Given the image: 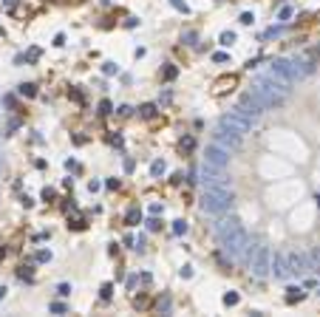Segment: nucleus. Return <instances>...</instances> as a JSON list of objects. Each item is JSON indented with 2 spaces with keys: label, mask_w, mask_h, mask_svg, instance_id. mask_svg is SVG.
Wrapping results in <instances>:
<instances>
[{
  "label": "nucleus",
  "mask_w": 320,
  "mask_h": 317,
  "mask_svg": "<svg viewBox=\"0 0 320 317\" xmlns=\"http://www.w3.org/2000/svg\"><path fill=\"white\" fill-rule=\"evenodd\" d=\"M289 82L284 79H278L275 74H263V77L255 79V85H252V96L261 102L263 108H278V105H284L286 96H289Z\"/></svg>",
  "instance_id": "nucleus-1"
},
{
  "label": "nucleus",
  "mask_w": 320,
  "mask_h": 317,
  "mask_svg": "<svg viewBox=\"0 0 320 317\" xmlns=\"http://www.w3.org/2000/svg\"><path fill=\"white\" fill-rule=\"evenodd\" d=\"M136 221H139V209H130L128 213V224H136Z\"/></svg>",
  "instance_id": "nucleus-23"
},
{
  "label": "nucleus",
  "mask_w": 320,
  "mask_h": 317,
  "mask_svg": "<svg viewBox=\"0 0 320 317\" xmlns=\"http://www.w3.org/2000/svg\"><path fill=\"white\" fill-rule=\"evenodd\" d=\"M139 111H142V116H145V119H150V116H156V105H142Z\"/></svg>",
  "instance_id": "nucleus-18"
},
{
  "label": "nucleus",
  "mask_w": 320,
  "mask_h": 317,
  "mask_svg": "<svg viewBox=\"0 0 320 317\" xmlns=\"http://www.w3.org/2000/svg\"><path fill=\"white\" fill-rule=\"evenodd\" d=\"M20 94L23 96H34L37 91H34V85H31V82H23V85H20Z\"/></svg>",
  "instance_id": "nucleus-16"
},
{
  "label": "nucleus",
  "mask_w": 320,
  "mask_h": 317,
  "mask_svg": "<svg viewBox=\"0 0 320 317\" xmlns=\"http://www.w3.org/2000/svg\"><path fill=\"white\" fill-rule=\"evenodd\" d=\"M289 63H292V71H295V77H298V79L309 77V74L314 71V65L309 63L306 57H289Z\"/></svg>",
  "instance_id": "nucleus-11"
},
{
  "label": "nucleus",
  "mask_w": 320,
  "mask_h": 317,
  "mask_svg": "<svg viewBox=\"0 0 320 317\" xmlns=\"http://www.w3.org/2000/svg\"><path fill=\"white\" fill-rule=\"evenodd\" d=\"M218 43H221V45H230V43H235V34H233V31H224V34L218 37Z\"/></svg>",
  "instance_id": "nucleus-15"
},
{
  "label": "nucleus",
  "mask_w": 320,
  "mask_h": 317,
  "mask_svg": "<svg viewBox=\"0 0 320 317\" xmlns=\"http://www.w3.org/2000/svg\"><path fill=\"white\" fill-rule=\"evenodd\" d=\"M269 71L275 74L278 79H284V82H289V85L295 82V79H298V77H295V71H292V63H289V60H272Z\"/></svg>",
  "instance_id": "nucleus-8"
},
{
  "label": "nucleus",
  "mask_w": 320,
  "mask_h": 317,
  "mask_svg": "<svg viewBox=\"0 0 320 317\" xmlns=\"http://www.w3.org/2000/svg\"><path fill=\"white\" fill-rule=\"evenodd\" d=\"M57 292H60V295H71V286H68V283H60V286H57Z\"/></svg>",
  "instance_id": "nucleus-21"
},
{
  "label": "nucleus",
  "mask_w": 320,
  "mask_h": 317,
  "mask_svg": "<svg viewBox=\"0 0 320 317\" xmlns=\"http://www.w3.org/2000/svg\"><path fill=\"white\" fill-rule=\"evenodd\" d=\"M3 297H6V286H0V300H3Z\"/></svg>",
  "instance_id": "nucleus-33"
},
{
  "label": "nucleus",
  "mask_w": 320,
  "mask_h": 317,
  "mask_svg": "<svg viewBox=\"0 0 320 317\" xmlns=\"http://www.w3.org/2000/svg\"><path fill=\"white\" fill-rule=\"evenodd\" d=\"M300 297H303V292H300V289L295 286V289H289V295H286V300H289V303H295V300H300Z\"/></svg>",
  "instance_id": "nucleus-17"
},
{
  "label": "nucleus",
  "mask_w": 320,
  "mask_h": 317,
  "mask_svg": "<svg viewBox=\"0 0 320 317\" xmlns=\"http://www.w3.org/2000/svg\"><path fill=\"white\" fill-rule=\"evenodd\" d=\"M178 275H181V278H193V267H185Z\"/></svg>",
  "instance_id": "nucleus-28"
},
{
  "label": "nucleus",
  "mask_w": 320,
  "mask_h": 317,
  "mask_svg": "<svg viewBox=\"0 0 320 317\" xmlns=\"http://www.w3.org/2000/svg\"><path fill=\"white\" fill-rule=\"evenodd\" d=\"M227 119H230V122L235 125V128H241L244 133H247V130H252V125H255V119H252V116H247V114H244V111H238V108H235L233 114L227 116Z\"/></svg>",
  "instance_id": "nucleus-12"
},
{
  "label": "nucleus",
  "mask_w": 320,
  "mask_h": 317,
  "mask_svg": "<svg viewBox=\"0 0 320 317\" xmlns=\"http://www.w3.org/2000/svg\"><path fill=\"white\" fill-rule=\"evenodd\" d=\"M159 227H162V224H159L156 218H150V221H148V230H159Z\"/></svg>",
  "instance_id": "nucleus-29"
},
{
  "label": "nucleus",
  "mask_w": 320,
  "mask_h": 317,
  "mask_svg": "<svg viewBox=\"0 0 320 317\" xmlns=\"http://www.w3.org/2000/svg\"><path fill=\"white\" fill-rule=\"evenodd\" d=\"M289 17H292V9L284 6V9H281V20H289Z\"/></svg>",
  "instance_id": "nucleus-24"
},
{
  "label": "nucleus",
  "mask_w": 320,
  "mask_h": 317,
  "mask_svg": "<svg viewBox=\"0 0 320 317\" xmlns=\"http://www.w3.org/2000/svg\"><path fill=\"white\" fill-rule=\"evenodd\" d=\"M309 269H312L314 275H320V246L309 249Z\"/></svg>",
  "instance_id": "nucleus-13"
},
{
  "label": "nucleus",
  "mask_w": 320,
  "mask_h": 317,
  "mask_svg": "<svg viewBox=\"0 0 320 317\" xmlns=\"http://www.w3.org/2000/svg\"><path fill=\"white\" fill-rule=\"evenodd\" d=\"M269 263H272L269 246H255V252L249 258V272L255 275V278H266L269 275Z\"/></svg>",
  "instance_id": "nucleus-4"
},
{
  "label": "nucleus",
  "mask_w": 320,
  "mask_h": 317,
  "mask_svg": "<svg viewBox=\"0 0 320 317\" xmlns=\"http://www.w3.org/2000/svg\"><path fill=\"white\" fill-rule=\"evenodd\" d=\"M201 207L204 213H213V216H221L233 207V193L227 187H204V195H201Z\"/></svg>",
  "instance_id": "nucleus-2"
},
{
  "label": "nucleus",
  "mask_w": 320,
  "mask_h": 317,
  "mask_svg": "<svg viewBox=\"0 0 320 317\" xmlns=\"http://www.w3.org/2000/svg\"><path fill=\"white\" fill-rule=\"evenodd\" d=\"M241 136H244V130L235 128L227 116H224L218 122V128H215V142L224 144V147H238V144H241Z\"/></svg>",
  "instance_id": "nucleus-3"
},
{
  "label": "nucleus",
  "mask_w": 320,
  "mask_h": 317,
  "mask_svg": "<svg viewBox=\"0 0 320 317\" xmlns=\"http://www.w3.org/2000/svg\"><path fill=\"white\" fill-rule=\"evenodd\" d=\"M199 176H201L199 181H204V187H224V184H227L224 167H213V165H207V162H204V167H201Z\"/></svg>",
  "instance_id": "nucleus-6"
},
{
  "label": "nucleus",
  "mask_w": 320,
  "mask_h": 317,
  "mask_svg": "<svg viewBox=\"0 0 320 317\" xmlns=\"http://www.w3.org/2000/svg\"><path fill=\"white\" fill-rule=\"evenodd\" d=\"M51 311H57V314H60V311H65V306H63V303H51Z\"/></svg>",
  "instance_id": "nucleus-30"
},
{
  "label": "nucleus",
  "mask_w": 320,
  "mask_h": 317,
  "mask_svg": "<svg viewBox=\"0 0 320 317\" xmlns=\"http://www.w3.org/2000/svg\"><path fill=\"white\" fill-rule=\"evenodd\" d=\"M164 170H167V165H164V162H153V165H150V173H153V176H162Z\"/></svg>",
  "instance_id": "nucleus-14"
},
{
  "label": "nucleus",
  "mask_w": 320,
  "mask_h": 317,
  "mask_svg": "<svg viewBox=\"0 0 320 317\" xmlns=\"http://www.w3.org/2000/svg\"><path fill=\"white\" fill-rule=\"evenodd\" d=\"M173 232H176V235L187 232V224H185V221H173Z\"/></svg>",
  "instance_id": "nucleus-19"
},
{
  "label": "nucleus",
  "mask_w": 320,
  "mask_h": 317,
  "mask_svg": "<svg viewBox=\"0 0 320 317\" xmlns=\"http://www.w3.org/2000/svg\"><path fill=\"white\" fill-rule=\"evenodd\" d=\"M105 74H116V65L114 63H105V68H102Z\"/></svg>",
  "instance_id": "nucleus-27"
},
{
  "label": "nucleus",
  "mask_w": 320,
  "mask_h": 317,
  "mask_svg": "<svg viewBox=\"0 0 320 317\" xmlns=\"http://www.w3.org/2000/svg\"><path fill=\"white\" fill-rule=\"evenodd\" d=\"M204 162L213 167H227L230 165V147H224V144L218 142H210L204 150Z\"/></svg>",
  "instance_id": "nucleus-5"
},
{
  "label": "nucleus",
  "mask_w": 320,
  "mask_h": 317,
  "mask_svg": "<svg viewBox=\"0 0 320 317\" xmlns=\"http://www.w3.org/2000/svg\"><path fill=\"white\" fill-rule=\"evenodd\" d=\"M170 3H173V6L178 9V12H185V15H187V6H185V3H181V0H170Z\"/></svg>",
  "instance_id": "nucleus-25"
},
{
  "label": "nucleus",
  "mask_w": 320,
  "mask_h": 317,
  "mask_svg": "<svg viewBox=\"0 0 320 317\" xmlns=\"http://www.w3.org/2000/svg\"><path fill=\"white\" fill-rule=\"evenodd\" d=\"M224 303H227V306H235V303H238V295H235V292H230V295H224Z\"/></svg>",
  "instance_id": "nucleus-20"
},
{
  "label": "nucleus",
  "mask_w": 320,
  "mask_h": 317,
  "mask_svg": "<svg viewBox=\"0 0 320 317\" xmlns=\"http://www.w3.org/2000/svg\"><path fill=\"white\" fill-rule=\"evenodd\" d=\"M213 60H215V63H227V54H221V51H218V54H213Z\"/></svg>",
  "instance_id": "nucleus-26"
},
{
  "label": "nucleus",
  "mask_w": 320,
  "mask_h": 317,
  "mask_svg": "<svg viewBox=\"0 0 320 317\" xmlns=\"http://www.w3.org/2000/svg\"><path fill=\"white\" fill-rule=\"evenodd\" d=\"M238 111H244V114H247V116H252V119H258V116H261V114H263V111H266V108H263L261 102H258L255 96H252V91H249V94H244V96H241V102H238Z\"/></svg>",
  "instance_id": "nucleus-9"
},
{
  "label": "nucleus",
  "mask_w": 320,
  "mask_h": 317,
  "mask_svg": "<svg viewBox=\"0 0 320 317\" xmlns=\"http://www.w3.org/2000/svg\"><path fill=\"white\" fill-rule=\"evenodd\" d=\"M37 260H51V252H45V249H43V252L37 255Z\"/></svg>",
  "instance_id": "nucleus-32"
},
{
  "label": "nucleus",
  "mask_w": 320,
  "mask_h": 317,
  "mask_svg": "<svg viewBox=\"0 0 320 317\" xmlns=\"http://www.w3.org/2000/svg\"><path fill=\"white\" fill-rule=\"evenodd\" d=\"M269 272L275 275L278 281H286V278H292V269H289V260L284 258L281 252L272 255V263H269Z\"/></svg>",
  "instance_id": "nucleus-10"
},
{
  "label": "nucleus",
  "mask_w": 320,
  "mask_h": 317,
  "mask_svg": "<svg viewBox=\"0 0 320 317\" xmlns=\"http://www.w3.org/2000/svg\"><path fill=\"white\" fill-rule=\"evenodd\" d=\"M286 260H289L292 275H306V272H312V269H309V252H300V249H295V252L286 255Z\"/></svg>",
  "instance_id": "nucleus-7"
},
{
  "label": "nucleus",
  "mask_w": 320,
  "mask_h": 317,
  "mask_svg": "<svg viewBox=\"0 0 320 317\" xmlns=\"http://www.w3.org/2000/svg\"><path fill=\"white\" fill-rule=\"evenodd\" d=\"M252 20H255V17H252V12H244V15H241V23H244V26H249Z\"/></svg>",
  "instance_id": "nucleus-22"
},
{
  "label": "nucleus",
  "mask_w": 320,
  "mask_h": 317,
  "mask_svg": "<svg viewBox=\"0 0 320 317\" xmlns=\"http://www.w3.org/2000/svg\"><path fill=\"white\" fill-rule=\"evenodd\" d=\"M185 40L193 45V43H196V31H187V34H185Z\"/></svg>",
  "instance_id": "nucleus-31"
}]
</instances>
